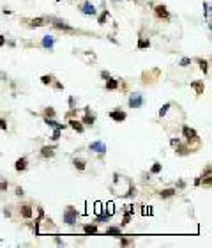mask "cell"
<instances>
[{"label":"cell","instance_id":"obj_1","mask_svg":"<svg viewBox=\"0 0 212 248\" xmlns=\"http://www.w3.org/2000/svg\"><path fill=\"white\" fill-rule=\"evenodd\" d=\"M78 220V211L74 209V207H67V209L64 211V221L67 223V225H74Z\"/></svg>","mask_w":212,"mask_h":248},{"label":"cell","instance_id":"obj_2","mask_svg":"<svg viewBox=\"0 0 212 248\" xmlns=\"http://www.w3.org/2000/svg\"><path fill=\"white\" fill-rule=\"evenodd\" d=\"M182 133H184V137H186V140L187 142H198V133L193 129V128H189V126H184L182 128Z\"/></svg>","mask_w":212,"mask_h":248},{"label":"cell","instance_id":"obj_3","mask_svg":"<svg viewBox=\"0 0 212 248\" xmlns=\"http://www.w3.org/2000/svg\"><path fill=\"white\" fill-rule=\"evenodd\" d=\"M143 105V98H141V94L134 92L129 96V106L131 108H140V106Z\"/></svg>","mask_w":212,"mask_h":248},{"label":"cell","instance_id":"obj_4","mask_svg":"<svg viewBox=\"0 0 212 248\" xmlns=\"http://www.w3.org/2000/svg\"><path fill=\"white\" fill-rule=\"evenodd\" d=\"M90 151L99 153V154H104V153H106V143H103V142H92V143H90Z\"/></svg>","mask_w":212,"mask_h":248},{"label":"cell","instance_id":"obj_5","mask_svg":"<svg viewBox=\"0 0 212 248\" xmlns=\"http://www.w3.org/2000/svg\"><path fill=\"white\" fill-rule=\"evenodd\" d=\"M82 12L83 14H87V16H94V14H96V6L90 4V2H85V4L82 6Z\"/></svg>","mask_w":212,"mask_h":248},{"label":"cell","instance_id":"obj_6","mask_svg":"<svg viewBox=\"0 0 212 248\" xmlns=\"http://www.w3.org/2000/svg\"><path fill=\"white\" fill-rule=\"evenodd\" d=\"M110 117L113 119V121H117V122H122V121H125V112H120V110H113V112H110Z\"/></svg>","mask_w":212,"mask_h":248},{"label":"cell","instance_id":"obj_7","mask_svg":"<svg viewBox=\"0 0 212 248\" xmlns=\"http://www.w3.org/2000/svg\"><path fill=\"white\" fill-rule=\"evenodd\" d=\"M156 14H158L159 18H168L170 14H168V9H166V6H156Z\"/></svg>","mask_w":212,"mask_h":248},{"label":"cell","instance_id":"obj_8","mask_svg":"<svg viewBox=\"0 0 212 248\" xmlns=\"http://www.w3.org/2000/svg\"><path fill=\"white\" fill-rule=\"evenodd\" d=\"M82 122H85V124H94V122H96V117L90 114V110H88V108L85 110V115H83Z\"/></svg>","mask_w":212,"mask_h":248},{"label":"cell","instance_id":"obj_9","mask_svg":"<svg viewBox=\"0 0 212 248\" xmlns=\"http://www.w3.org/2000/svg\"><path fill=\"white\" fill-rule=\"evenodd\" d=\"M27 158H20V160L16 161V165H14V168H16L18 172H21V170H25V168H27Z\"/></svg>","mask_w":212,"mask_h":248},{"label":"cell","instance_id":"obj_10","mask_svg":"<svg viewBox=\"0 0 212 248\" xmlns=\"http://www.w3.org/2000/svg\"><path fill=\"white\" fill-rule=\"evenodd\" d=\"M53 43H55V37H51V36H44L43 37V46L44 48H53Z\"/></svg>","mask_w":212,"mask_h":248},{"label":"cell","instance_id":"obj_11","mask_svg":"<svg viewBox=\"0 0 212 248\" xmlns=\"http://www.w3.org/2000/svg\"><path fill=\"white\" fill-rule=\"evenodd\" d=\"M69 124H71V128H73V129H76L78 133H83V124H82V121L73 119V121H69Z\"/></svg>","mask_w":212,"mask_h":248},{"label":"cell","instance_id":"obj_12","mask_svg":"<svg viewBox=\"0 0 212 248\" xmlns=\"http://www.w3.org/2000/svg\"><path fill=\"white\" fill-rule=\"evenodd\" d=\"M41 156H43V158H51V156H53V147L44 145V147L41 149Z\"/></svg>","mask_w":212,"mask_h":248},{"label":"cell","instance_id":"obj_13","mask_svg":"<svg viewBox=\"0 0 212 248\" xmlns=\"http://www.w3.org/2000/svg\"><path fill=\"white\" fill-rule=\"evenodd\" d=\"M117 87H119V80L108 78V82H106V90H115Z\"/></svg>","mask_w":212,"mask_h":248},{"label":"cell","instance_id":"obj_14","mask_svg":"<svg viewBox=\"0 0 212 248\" xmlns=\"http://www.w3.org/2000/svg\"><path fill=\"white\" fill-rule=\"evenodd\" d=\"M21 216L23 218H30L32 216V207L30 206H21Z\"/></svg>","mask_w":212,"mask_h":248},{"label":"cell","instance_id":"obj_15","mask_svg":"<svg viewBox=\"0 0 212 248\" xmlns=\"http://www.w3.org/2000/svg\"><path fill=\"white\" fill-rule=\"evenodd\" d=\"M83 232L85 234H96L97 232V225L94 223V225H83Z\"/></svg>","mask_w":212,"mask_h":248},{"label":"cell","instance_id":"obj_16","mask_svg":"<svg viewBox=\"0 0 212 248\" xmlns=\"http://www.w3.org/2000/svg\"><path fill=\"white\" fill-rule=\"evenodd\" d=\"M191 87L196 90V94H203V82H193Z\"/></svg>","mask_w":212,"mask_h":248},{"label":"cell","instance_id":"obj_17","mask_svg":"<svg viewBox=\"0 0 212 248\" xmlns=\"http://www.w3.org/2000/svg\"><path fill=\"white\" fill-rule=\"evenodd\" d=\"M73 165L76 167L78 170H85V161H83V160H78V158H74V160H73Z\"/></svg>","mask_w":212,"mask_h":248},{"label":"cell","instance_id":"obj_18","mask_svg":"<svg viewBox=\"0 0 212 248\" xmlns=\"http://www.w3.org/2000/svg\"><path fill=\"white\" fill-rule=\"evenodd\" d=\"M175 193H177V192H175L173 188H168V190H163V192H161V197H163V198H168V197H173Z\"/></svg>","mask_w":212,"mask_h":248},{"label":"cell","instance_id":"obj_19","mask_svg":"<svg viewBox=\"0 0 212 248\" xmlns=\"http://www.w3.org/2000/svg\"><path fill=\"white\" fill-rule=\"evenodd\" d=\"M148 46H150V41H148V39H140V41H138V48H148Z\"/></svg>","mask_w":212,"mask_h":248},{"label":"cell","instance_id":"obj_20","mask_svg":"<svg viewBox=\"0 0 212 248\" xmlns=\"http://www.w3.org/2000/svg\"><path fill=\"white\" fill-rule=\"evenodd\" d=\"M106 220H110V216L106 215V213H103V215H99L97 218H96V223H103V221H106Z\"/></svg>","mask_w":212,"mask_h":248},{"label":"cell","instance_id":"obj_21","mask_svg":"<svg viewBox=\"0 0 212 248\" xmlns=\"http://www.w3.org/2000/svg\"><path fill=\"white\" fill-rule=\"evenodd\" d=\"M106 234H119L120 236V229L119 227H108L106 229Z\"/></svg>","mask_w":212,"mask_h":248},{"label":"cell","instance_id":"obj_22","mask_svg":"<svg viewBox=\"0 0 212 248\" xmlns=\"http://www.w3.org/2000/svg\"><path fill=\"white\" fill-rule=\"evenodd\" d=\"M106 207H108V211H104V213H106V215L108 216H111L115 213V207H113V202H108V204H106Z\"/></svg>","mask_w":212,"mask_h":248},{"label":"cell","instance_id":"obj_23","mask_svg":"<svg viewBox=\"0 0 212 248\" xmlns=\"http://www.w3.org/2000/svg\"><path fill=\"white\" fill-rule=\"evenodd\" d=\"M161 168H163V165H161V163H154V167L150 168V172H152V174H159V172H161Z\"/></svg>","mask_w":212,"mask_h":248},{"label":"cell","instance_id":"obj_24","mask_svg":"<svg viewBox=\"0 0 212 248\" xmlns=\"http://www.w3.org/2000/svg\"><path fill=\"white\" fill-rule=\"evenodd\" d=\"M55 27L57 28H64V30H73L69 25H65V23H62V22H55Z\"/></svg>","mask_w":212,"mask_h":248},{"label":"cell","instance_id":"obj_25","mask_svg":"<svg viewBox=\"0 0 212 248\" xmlns=\"http://www.w3.org/2000/svg\"><path fill=\"white\" fill-rule=\"evenodd\" d=\"M198 62H200V66H201V71H203V73H207V71H209V62H207V61H203V59H200Z\"/></svg>","mask_w":212,"mask_h":248},{"label":"cell","instance_id":"obj_26","mask_svg":"<svg viewBox=\"0 0 212 248\" xmlns=\"http://www.w3.org/2000/svg\"><path fill=\"white\" fill-rule=\"evenodd\" d=\"M41 25H44L43 18H35V20H32V27H41Z\"/></svg>","mask_w":212,"mask_h":248},{"label":"cell","instance_id":"obj_27","mask_svg":"<svg viewBox=\"0 0 212 248\" xmlns=\"http://www.w3.org/2000/svg\"><path fill=\"white\" fill-rule=\"evenodd\" d=\"M41 82H43L44 85H48V83H51V82H53V78L49 76V75H44V76L41 78Z\"/></svg>","mask_w":212,"mask_h":248},{"label":"cell","instance_id":"obj_28","mask_svg":"<svg viewBox=\"0 0 212 248\" xmlns=\"http://www.w3.org/2000/svg\"><path fill=\"white\" fill-rule=\"evenodd\" d=\"M168 108H170V105L166 103V105H163L161 106V110H159V115L163 117V115H166V112H168Z\"/></svg>","mask_w":212,"mask_h":248},{"label":"cell","instance_id":"obj_29","mask_svg":"<svg viewBox=\"0 0 212 248\" xmlns=\"http://www.w3.org/2000/svg\"><path fill=\"white\" fill-rule=\"evenodd\" d=\"M60 131H62L60 128H55V131H53V137H51V138H53V140H59V138H60Z\"/></svg>","mask_w":212,"mask_h":248},{"label":"cell","instance_id":"obj_30","mask_svg":"<svg viewBox=\"0 0 212 248\" xmlns=\"http://www.w3.org/2000/svg\"><path fill=\"white\" fill-rule=\"evenodd\" d=\"M106 18H108V11H104L103 14L99 16V22H97V23H101V25H103V23H104V20H106Z\"/></svg>","mask_w":212,"mask_h":248},{"label":"cell","instance_id":"obj_31","mask_svg":"<svg viewBox=\"0 0 212 248\" xmlns=\"http://www.w3.org/2000/svg\"><path fill=\"white\" fill-rule=\"evenodd\" d=\"M189 64H191V59H187V57H186V59H182V61H180V66H182V67L189 66Z\"/></svg>","mask_w":212,"mask_h":248},{"label":"cell","instance_id":"obj_32","mask_svg":"<svg viewBox=\"0 0 212 248\" xmlns=\"http://www.w3.org/2000/svg\"><path fill=\"white\" fill-rule=\"evenodd\" d=\"M46 115H48V117H53V115H55V110H53V108H46Z\"/></svg>","mask_w":212,"mask_h":248},{"label":"cell","instance_id":"obj_33","mask_svg":"<svg viewBox=\"0 0 212 248\" xmlns=\"http://www.w3.org/2000/svg\"><path fill=\"white\" fill-rule=\"evenodd\" d=\"M101 209H103V204L101 202H96V213H101Z\"/></svg>","mask_w":212,"mask_h":248},{"label":"cell","instance_id":"obj_34","mask_svg":"<svg viewBox=\"0 0 212 248\" xmlns=\"http://www.w3.org/2000/svg\"><path fill=\"white\" fill-rule=\"evenodd\" d=\"M0 128H2L4 131L7 129V124H6V121H4V119H0Z\"/></svg>","mask_w":212,"mask_h":248},{"label":"cell","instance_id":"obj_35","mask_svg":"<svg viewBox=\"0 0 212 248\" xmlns=\"http://www.w3.org/2000/svg\"><path fill=\"white\" fill-rule=\"evenodd\" d=\"M101 76H103L104 80H108V78H110V73H108V71H103V73H101Z\"/></svg>","mask_w":212,"mask_h":248},{"label":"cell","instance_id":"obj_36","mask_svg":"<svg viewBox=\"0 0 212 248\" xmlns=\"http://www.w3.org/2000/svg\"><path fill=\"white\" fill-rule=\"evenodd\" d=\"M4 44H6V39H4V36H2V34H0V46H4Z\"/></svg>","mask_w":212,"mask_h":248},{"label":"cell","instance_id":"obj_37","mask_svg":"<svg viewBox=\"0 0 212 248\" xmlns=\"http://www.w3.org/2000/svg\"><path fill=\"white\" fill-rule=\"evenodd\" d=\"M113 2H117V0H113Z\"/></svg>","mask_w":212,"mask_h":248},{"label":"cell","instance_id":"obj_38","mask_svg":"<svg viewBox=\"0 0 212 248\" xmlns=\"http://www.w3.org/2000/svg\"><path fill=\"white\" fill-rule=\"evenodd\" d=\"M57 2H60V0H57Z\"/></svg>","mask_w":212,"mask_h":248}]
</instances>
